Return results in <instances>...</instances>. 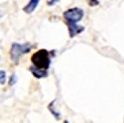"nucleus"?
<instances>
[{
    "label": "nucleus",
    "mask_w": 124,
    "mask_h": 123,
    "mask_svg": "<svg viewBox=\"0 0 124 123\" xmlns=\"http://www.w3.org/2000/svg\"><path fill=\"white\" fill-rule=\"evenodd\" d=\"M31 62L33 66L37 69L48 70L50 66V55L47 49H39L31 56Z\"/></svg>",
    "instance_id": "1"
},
{
    "label": "nucleus",
    "mask_w": 124,
    "mask_h": 123,
    "mask_svg": "<svg viewBox=\"0 0 124 123\" xmlns=\"http://www.w3.org/2000/svg\"><path fill=\"white\" fill-rule=\"evenodd\" d=\"M31 49V46L30 43H12L11 48H10V59L12 60L13 62L17 63L20 59V57L24 54L29 53Z\"/></svg>",
    "instance_id": "2"
},
{
    "label": "nucleus",
    "mask_w": 124,
    "mask_h": 123,
    "mask_svg": "<svg viewBox=\"0 0 124 123\" xmlns=\"http://www.w3.org/2000/svg\"><path fill=\"white\" fill-rule=\"evenodd\" d=\"M84 12L78 7L69 9L63 12V17L66 21V24H76L83 19Z\"/></svg>",
    "instance_id": "3"
},
{
    "label": "nucleus",
    "mask_w": 124,
    "mask_h": 123,
    "mask_svg": "<svg viewBox=\"0 0 124 123\" xmlns=\"http://www.w3.org/2000/svg\"><path fill=\"white\" fill-rule=\"evenodd\" d=\"M67 26H68L69 33H70V37H75L84 31V27L77 25V23L76 24H67Z\"/></svg>",
    "instance_id": "4"
},
{
    "label": "nucleus",
    "mask_w": 124,
    "mask_h": 123,
    "mask_svg": "<svg viewBox=\"0 0 124 123\" xmlns=\"http://www.w3.org/2000/svg\"><path fill=\"white\" fill-rule=\"evenodd\" d=\"M30 71L31 72V74L33 75L37 79H42V78H45L48 76L49 73H48V70L41 69H37L34 66H31L30 68Z\"/></svg>",
    "instance_id": "5"
},
{
    "label": "nucleus",
    "mask_w": 124,
    "mask_h": 123,
    "mask_svg": "<svg viewBox=\"0 0 124 123\" xmlns=\"http://www.w3.org/2000/svg\"><path fill=\"white\" fill-rule=\"evenodd\" d=\"M39 1L40 0H31V1L23 7V10L25 13H27V14L32 13L34 10H36V8L37 7V5L39 4Z\"/></svg>",
    "instance_id": "6"
},
{
    "label": "nucleus",
    "mask_w": 124,
    "mask_h": 123,
    "mask_svg": "<svg viewBox=\"0 0 124 123\" xmlns=\"http://www.w3.org/2000/svg\"><path fill=\"white\" fill-rule=\"evenodd\" d=\"M6 82V73L4 70H0V84H4Z\"/></svg>",
    "instance_id": "7"
},
{
    "label": "nucleus",
    "mask_w": 124,
    "mask_h": 123,
    "mask_svg": "<svg viewBox=\"0 0 124 123\" xmlns=\"http://www.w3.org/2000/svg\"><path fill=\"white\" fill-rule=\"evenodd\" d=\"M16 82H17V76H15V74H12L10 76V80H9V84H10V86H13Z\"/></svg>",
    "instance_id": "8"
},
{
    "label": "nucleus",
    "mask_w": 124,
    "mask_h": 123,
    "mask_svg": "<svg viewBox=\"0 0 124 123\" xmlns=\"http://www.w3.org/2000/svg\"><path fill=\"white\" fill-rule=\"evenodd\" d=\"M87 2L91 7L96 6V5H98L100 4L99 0H87Z\"/></svg>",
    "instance_id": "9"
},
{
    "label": "nucleus",
    "mask_w": 124,
    "mask_h": 123,
    "mask_svg": "<svg viewBox=\"0 0 124 123\" xmlns=\"http://www.w3.org/2000/svg\"><path fill=\"white\" fill-rule=\"evenodd\" d=\"M58 1H59V0H49V1H48V5L52 6V5H54V4H56Z\"/></svg>",
    "instance_id": "10"
},
{
    "label": "nucleus",
    "mask_w": 124,
    "mask_h": 123,
    "mask_svg": "<svg viewBox=\"0 0 124 123\" xmlns=\"http://www.w3.org/2000/svg\"><path fill=\"white\" fill-rule=\"evenodd\" d=\"M64 123H69V121H64Z\"/></svg>",
    "instance_id": "11"
}]
</instances>
